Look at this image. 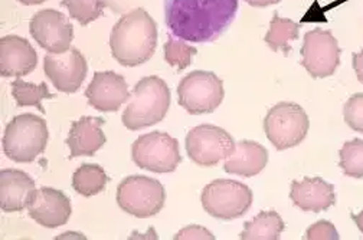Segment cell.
Segmentation results:
<instances>
[{
  "label": "cell",
  "mask_w": 363,
  "mask_h": 240,
  "mask_svg": "<svg viewBox=\"0 0 363 240\" xmlns=\"http://www.w3.org/2000/svg\"><path fill=\"white\" fill-rule=\"evenodd\" d=\"M88 104L101 113H116L130 98L124 76L113 72H96L85 91Z\"/></svg>",
  "instance_id": "cell-15"
},
{
  "label": "cell",
  "mask_w": 363,
  "mask_h": 240,
  "mask_svg": "<svg viewBox=\"0 0 363 240\" xmlns=\"http://www.w3.org/2000/svg\"><path fill=\"white\" fill-rule=\"evenodd\" d=\"M11 86H12V95L18 107H35L42 114H45V108L42 107V100L57 97V93L50 92L47 82L36 85L18 78L16 81L12 82Z\"/></svg>",
  "instance_id": "cell-24"
},
{
  "label": "cell",
  "mask_w": 363,
  "mask_h": 240,
  "mask_svg": "<svg viewBox=\"0 0 363 240\" xmlns=\"http://www.w3.org/2000/svg\"><path fill=\"white\" fill-rule=\"evenodd\" d=\"M339 166L349 177L363 178V139L354 138L343 144Z\"/></svg>",
  "instance_id": "cell-27"
},
{
  "label": "cell",
  "mask_w": 363,
  "mask_h": 240,
  "mask_svg": "<svg viewBox=\"0 0 363 240\" xmlns=\"http://www.w3.org/2000/svg\"><path fill=\"white\" fill-rule=\"evenodd\" d=\"M18 2L26 6H33V5H40L43 2H47V0H18Z\"/></svg>",
  "instance_id": "cell-34"
},
{
  "label": "cell",
  "mask_w": 363,
  "mask_h": 240,
  "mask_svg": "<svg viewBox=\"0 0 363 240\" xmlns=\"http://www.w3.org/2000/svg\"><path fill=\"white\" fill-rule=\"evenodd\" d=\"M346 124L357 131L363 132V93H354L347 100L343 110Z\"/></svg>",
  "instance_id": "cell-28"
},
{
  "label": "cell",
  "mask_w": 363,
  "mask_h": 240,
  "mask_svg": "<svg viewBox=\"0 0 363 240\" xmlns=\"http://www.w3.org/2000/svg\"><path fill=\"white\" fill-rule=\"evenodd\" d=\"M36 65L38 54L28 39L16 35L0 39V75L4 78L29 75Z\"/></svg>",
  "instance_id": "cell-16"
},
{
  "label": "cell",
  "mask_w": 363,
  "mask_h": 240,
  "mask_svg": "<svg viewBox=\"0 0 363 240\" xmlns=\"http://www.w3.org/2000/svg\"><path fill=\"white\" fill-rule=\"evenodd\" d=\"M166 191L163 184L147 176L125 177L117 187V203L125 213L147 219L156 216L164 206Z\"/></svg>",
  "instance_id": "cell-6"
},
{
  "label": "cell",
  "mask_w": 363,
  "mask_h": 240,
  "mask_svg": "<svg viewBox=\"0 0 363 240\" xmlns=\"http://www.w3.org/2000/svg\"><path fill=\"white\" fill-rule=\"evenodd\" d=\"M157 46V25L142 8L123 15L113 28L110 47L113 58L123 67L147 62Z\"/></svg>",
  "instance_id": "cell-2"
},
{
  "label": "cell",
  "mask_w": 363,
  "mask_h": 240,
  "mask_svg": "<svg viewBox=\"0 0 363 240\" xmlns=\"http://www.w3.org/2000/svg\"><path fill=\"white\" fill-rule=\"evenodd\" d=\"M298 23L287 18H280L279 12H276L265 35V42L272 51H283L287 55L291 51L290 42L298 39Z\"/></svg>",
  "instance_id": "cell-23"
},
{
  "label": "cell",
  "mask_w": 363,
  "mask_h": 240,
  "mask_svg": "<svg viewBox=\"0 0 363 240\" xmlns=\"http://www.w3.org/2000/svg\"><path fill=\"white\" fill-rule=\"evenodd\" d=\"M235 149V141L223 128L202 124L189 131L186 137V152L198 166L212 167L226 160Z\"/></svg>",
  "instance_id": "cell-10"
},
{
  "label": "cell",
  "mask_w": 363,
  "mask_h": 240,
  "mask_svg": "<svg viewBox=\"0 0 363 240\" xmlns=\"http://www.w3.org/2000/svg\"><path fill=\"white\" fill-rule=\"evenodd\" d=\"M353 69L360 84H363V50L353 55Z\"/></svg>",
  "instance_id": "cell-31"
},
{
  "label": "cell",
  "mask_w": 363,
  "mask_h": 240,
  "mask_svg": "<svg viewBox=\"0 0 363 240\" xmlns=\"http://www.w3.org/2000/svg\"><path fill=\"white\" fill-rule=\"evenodd\" d=\"M301 65L313 78H328L340 65V46L330 30L315 28L304 35Z\"/></svg>",
  "instance_id": "cell-11"
},
{
  "label": "cell",
  "mask_w": 363,
  "mask_h": 240,
  "mask_svg": "<svg viewBox=\"0 0 363 240\" xmlns=\"http://www.w3.org/2000/svg\"><path fill=\"white\" fill-rule=\"evenodd\" d=\"M29 30L32 38L50 54H64L71 47L74 28L69 19L54 9H43L33 15Z\"/></svg>",
  "instance_id": "cell-12"
},
{
  "label": "cell",
  "mask_w": 363,
  "mask_h": 240,
  "mask_svg": "<svg viewBox=\"0 0 363 240\" xmlns=\"http://www.w3.org/2000/svg\"><path fill=\"white\" fill-rule=\"evenodd\" d=\"M223 95L222 79L209 71H194L177 86L179 105L191 115L213 113L222 104Z\"/></svg>",
  "instance_id": "cell-9"
},
{
  "label": "cell",
  "mask_w": 363,
  "mask_h": 240,
  "mask_svg": "<svg viewBox=\"0 0 363 240\" xmlns=\"http://www.w3.org/2000/svg\"><path fill=\"white\" fill-rule=\"evenodd\" d=\"M36 191L35 181L22 170L4 168L0 171V207L6 213L28 209Z\"/></svg>",
  "instance_id": "cell-19"
},
{
  "label": "cell",
  "mask_w": 363,
  "mask_h": 240,
  "mask_svg": "<svg viewBox=\"0 0 363 240\" xmlns=\"http://www.w3.org/2000/svg\"><path fill=\"white\" fill-rule=\"evenodd\" d=\"M290 199L300 210L313 213L326 212L336 203L333 184L320 177H306L303 181H293Z\"/></svg>",
  "instance_id": "cell-17"
},
{
  "label": "cell",
  "mask_w": 363,
  "mask_h": 240,
  "mask_svg": "<svg viewBox=\"0 0 363 240\" xmlns=\"http://www.w3.org/2000/svg\"><path fill=\"white\" fill-rule=\"evenodd\" d=\"M164 51V61L170 67H176L177 72L186 69L192 65L195 55L198 54L196 47L189 46L184 42V39H174V35L167 36V42L163 46Z\"/></svg>",
  "instance_id": "cell-25"
},
{
  "label": "cell",
  "mask_w": 363,
  "mask_h": 240,
  "mask_svg": "<svg viewBox=\"0 0 363 240\" xmlns=\"http://www.w3.org/2000/svg\"><path fill=\"white\" fill-rule=\"evenodd\" d=\"M192 240V239H196V240H201V239H215V236L205 227L202 226H198V224H192V226H188L185 229H182L177 234H174V240Z\"/></svg>",
  "instance_id": "cell-30"
},
{
  "label": "cell",
  "mask_w": 363,
  "mask_h": 240,
  "mask_svg": "<svg viewBox=\"0 0 363 240\" xmlns=\"http://www.w3.org/2000/svg\"><path fill=\"white\" fill-rule=\"evenodd\" d=\"M308 115L294 103H280L268 110L264 118L267 138L277 150H289L298 146L308 132Z\"/></svg>",
  "instance_id": "cell-7"
},
{
  "label": "cell",
  "mask_w": 363,
  "mask_h": 240,
  "mask_svg": "<svg viewBox=\"0 0 363 240\" xmlns=\"http://www.w3.org/2000/svg\"><path fill=\"white\" fill-rule=\"evenodd\" d=\"M30 219L47 229H57L68 223L72 207L69 198L61 190L40 187L28 205Z\"/></svg>",
  "instance_id": "cell-14"
},
{
  "label": "cell",
  "mask_w": 363,
  "mask_h": 240,
  "mask_svg": "<svg viewBox=\"0 0 363 240\" xmlns=\"http://www.w3.org/2000/svg\"><path fill=\"white\" fill-rule=\"evenodd\" d=\"M245 2L254 8H265L269 5H276L280 4L281 0H245Z\"/></svg>",
  "instance_id": "cell-32"
},
{
  "label": "cell",
  "mask_w": 363,
  "mask_h": 240,
  "mask_svg": "<svg viewBox=\"0 0 363 240\" xmlns=\"http://www.w3.org/2000/svg\"><path fill=\"white\" fill-rule=\"evenodd\" d=\"M352 219H353V222L356 223L357 229L363 233V210H362L359 215H353V213H352Z\"/></svg>",
  "instance_id": "cell-33"
},
{
  "label": "cell",
  "mask_w": 363,
  "mask_h": 240,
  "mask_svg": "<svg viewBox=\"0 0 363 240\" xmlns=\"http://www.w3.org/2000/svg\"><path fill=\"white\" fill-rule=\"evenodd\" d=\"M304 237L307 240H337L339 233L333 223L328 220H320L308 227Z\"/></svg>",
  "instance_id": "cell-29"
},
{
  "label": "cell",
  "mask_w": 363,
  "mask_h": 240,
  "mask_svg": "<svg viewBox=\"0 0 363 240\" xmlns=\"http://www.w3.org/2000/svg\"><path fill=\"white\" fill-rule=\"evenodd\" d=\"M48 138L47 121L33 114H21L5 128L4 153L12 161L32 163L43 153Z\"/></svg>",
  "instance_id": "cell-4"
},
{
  "label": "cell",
  "mask_w": 363,
  "mask_h": 240,
  "mask_svg": "<svg viewBox=\"0 0 363 240\" xmlns=\"http://www.w3.org/2000/svg\"><path fill=\"white\" fill-rule=\"evenodd\" d=\"M108 176L99 164H81L72 174V187L78 195L93 198L106 188Z\"/></svg>",
  "instance_id": "cell-22"
},
{
  "label": "cell",
  "mask_w": 363,
  "mask_h": 240,
  "mask_svg": "<svg viewBox=\"0 0 363 240\" xmlns=\"http://www.w3.org/2000/svg\"><path fill=\"white\" fill-rule=\"evenodd\" d=\"M104 124L106 120L100 117H81L72 122L65 141L71 150L69 160L82 156L93 157L104 146L107 141L103 132Z\"/></svg>",
  "instance_id": "cell-18"
},
{
  "label": "cell",
  "mask_w": 363,
  "mask_h": 240,
  "mask_svg": "<svg viewBox=\"0 0 363 240\" xmlns=\"http://www.w3.org/2000/svg\"><path fill=\"white\" fill-rule=\"evenodd\" d=\"M170 89L159 76H145L133 89V97L123 113V124L139 131L163 121L170 107Z\"/></svg>",
  "instance_id": "cell-3"
},
{
  "label": "cell",
  "mask_w": 363,
  "mask_h": 240,
  "mask_svg": "<svg viewBox=\"0 0 363 240\" xmlns=\"http://www.w3.org/2000/svg\"><path fill=\"white\" fill-rule=\"evenodd\" d=\"M284 230V222L281 216L271 210L261 212L252 220L244 224L241 239L244 240H277Z\"/></svg>",
  "instance_id": "cell-21"
},
{
  "label": "cell",
  "mask_w": 363,
  "mask_h": 240,
  "mask_svg": "<svg viewBox=\"0 0 363 240\" xmlns=\"http://www.w3.org/2000/svg\"><path fill=\"white\" fill-rule=\"evenodd\" d=\"M208 215L218 220H234L244 216L252 205L251 188L235 180L218 178L206 184L201 196Z\"/></svg>",
  "instance_id": "cell-5"
},
{
  "label": "cell",
  "mask_w": 363,
  "mask_h": 240,
  "mask_svg": "<svg viewBox=\"0 0 363 240\" xmlns=\"http://www.w3.org/2000/svg\"><path fill=\"white\" fill-rule=\"evenodd\" d=\"M135 166L152 173H173L182 163L179 141L163 131H153L139 137L131 146Z\"/></svg>",
  "instance_id": "cell-8"
},
{
  "label": "cell",
  "mask_w": 363,
  "mask_h": 240,
  "mask_svg": "<svg viewBox=\"0 0 363 240\" xmlns=\"http://www.w3.org/2000/svg\"><path fill=\"white\" fill-rule=\"evenodd\" d=\"M238 6V0H164V22L179 39L213 42L231 26Z\"/></svg>",
  "instance_id": "cell-1"
},
{
  "label": "cell",
  "mask_w": 363,
  "mask_h": 240,
  "mask_svg": "<svg viewBox=\"0 0 363 240\" xmlns=\"http://www.w3.org/2000/svg\"><path fill=\"white\" fill-rule=\"evenodd\" d=\"M61 5L68 9L72 19L79 25L86 26L103 16L107 0H62Z\"/></svg>",
  "instance_id": "cell-26"
},
{
  "label": "cell",
  "mask_w": 363,
  "mask_h": 240,
  "mask_svg": "<svg viewBox=\"0 0 363 240\" xmlns=\"http://www.w3.org/2000/svg\"><path fill=\"white\" fill-rule=\"evenodd\" d=\"M268 163V152L259 142L242 139L235 144L234 153L223 164L225 173L241 177H254L259 174Z\"/></svg>",
  "instance_id": "cell-20"
},
{
  "label": "cell",
  "mask_w": 363,
  "mask_h": 240,
  "mask_svg": "<svg viewBox=\"0 0 363 240\" xmlns=\"http://www.w3.org/2000/svg\"><path fill=\"white\" fill-rule=\"evenodd\" d=\"M43 69L58 91L74 93L81 88L88 72V65L78 50L69 47L64 54L48 52L45 55Z\"/></svg>",
  "instance_id": "cell-13"
}]
</instances>
